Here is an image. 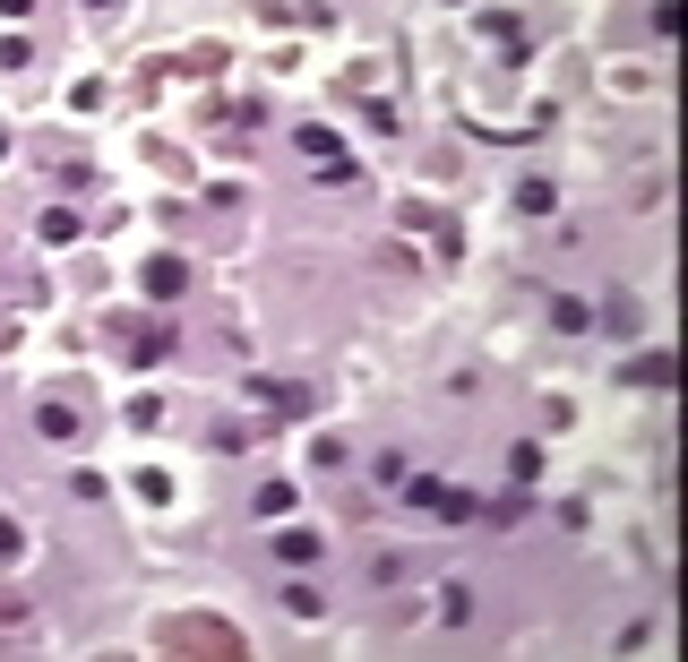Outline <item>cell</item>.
Segmentation results:
<instances>
[{"label": "cell", "mask_w": 688, "mask_h": 662, "mask_svg": "<svg viewBox=\"0 0 688 662\" xmlns=\"http://www.w3.org/2000/svg\"><path fill=\"white\" fill-rule=\"evenodd\" d=\"M181 284H190V267H181V258H155V267H147V293H155V301H172Z\"/></svg>", "instance_id": "6da1fadb"}, {"label": "cell", "mask_w": 688, "mask_h": 662, "mask_svg": "<svg viewBox=\"0 0 688 662\" xmlns=\"http://www.w3.org/2000/svg\"><path fill=\"white\" fill-rule=\"evenodd\" d=\"M276 559H284V568H310V559H319V542H310V534H284Z\"/></svg>", "instance_id": "7a4b0ae2"}, {"label": "cell", "mask_w": 688, "mask_h": 662, "mask_svg": "<svg viewBox=\"0 0 688 662\" xmlns=\"http://www.w3.org/2000/svg\"><path fill=\"white\" fill-rule=\"evenodd\" d=\"M26 9H35V0H0V18H26Z\"/></svg>", "instance_id": "3957f363"}]
</instances>
